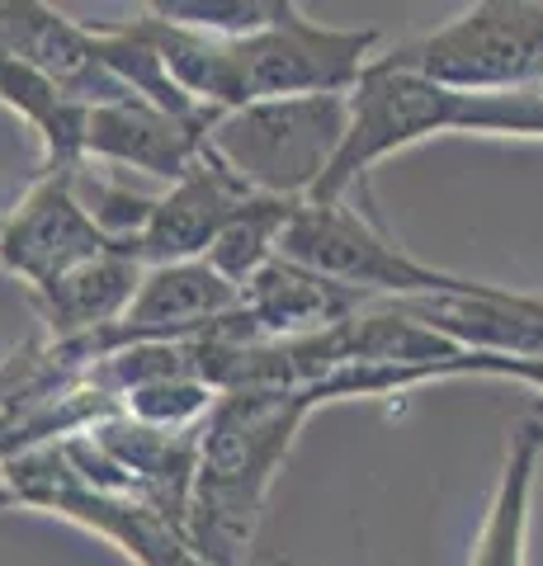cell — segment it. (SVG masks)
I'll use <instances>...</instances> for the list:
<instances>
[{
  "label": "cell",
  "instance_id": "6da1fadb",
  "mask_svg": "<svg viewBox=\"0 0 543 566\" xmlns=\"http://www.w3.org/2000/svg\"><path fill=\"white\" fill-rule=\"evenodd\" d=\"M147 43L161 52L170 81L213 114H232L265 99H307V95H349L364 66L378 57V29H331L307 20L303 6H284V14L247 39H203V33L133 14Z\"/></svg>",
  "mask_w": 543,
  "mask_h": 566
},
{
  "label": "cell",
  "instance_id": "7a4b0ae2",
  "mask_svg": "<svg viewBox=\"0 0 543 566\" xmlns=\"http://www.w3.org/2000/svg\"><path fill=\"white\" fill-rule=\"evenodd\" d=\"M322 406L317 387L222 392L199 420V453L185 501V547L199 566H241L303 420Z\"/></svg>",
  "mask_w": 543,
  "mask_h": 566
},
{
  "label": "cell",
  "instance_id": "3957f363",
  "mask_svg": "<svg viewBox=\"0 0 543 566\" xmlns=\"http://www.w3.org/2000/svg\"><path fill=\"white\" fill-rule=\"evenodd\" d=\"M349 99V128L331 161L326 180L312 189L307 203L355 199L369 170L388 161L393 151H407L426 137L445 133H482V137H543V91H453L435 85L388 62L364 66Z\"/></svg>",
  "mask_w": 543,
  "mask_h": 566
},
{
  "label": "cell",
  "instance_id": "277c9868",
  "mask_svg": "<svg viewBox=\"0 0 543 566\" xmlns=\"http://www.w3.org/2000/svg\"><path fill=\"white\" fill-rule=\"evenodd\" d=\"M345 128H349L345 95L265 99L218 114L203 137V151L247 193L303 203L326 180V170L345 142Z\"/></svg>",
  "mask_w": 543,
  "mask_h": 566
},
{
  "label": "cell",
  "instance_id": "5b68a950",
  "mask_svg": "<svg viewBox=\"0 0 543 566\" xmlns=\"http://www.w3.org/2000/svg\"><path fill=\"white\" fill-rule=\"evenodd\" d=\"M279 260H293L303 270L336 279L345 289H359L378 303H401V297H459V293H487L497 283H478L449 270L407 255L383 227L359 212L349 199L336 203H297L293 218L279 237Z\"/></svg>",
  "mask_w": 543,
  "mask_h": 566
},
{
  "label": "cell",
  "instance_id": "8992f818",
  "mask_svg": "<svg viewBox=\"0 0 543 566\" xmlns=\"http://www.w3.org/2000/svg\"><path fill=\"white\" fill-rule=\"evenodd\" d=\"M378 62L453 91H539L543 0H478L449 24L378 52Z\"/></svg>",
  "mask_w": 543,
  "mask_h": 566
},
{
  "label": "cell",
  "instance_id": "52a82bcc",
  "mask_svg": "<svg viewBox=\"0 0 543 566\" xmlns=\"http://www.w3.org/2000/svg\"><path fill=\"white\" fill-rule=\"evenodd\" d=\"M76 175L81 170H39L24 199L10 212H0V270L20 279L24 289H43V283L118 245L85 212Z\"/></svg>",
  "mask_w": 543,
  "mask_h": 566
},
{
  "label": "cell",
  "instance_id": "ba28073f",
  "mask_svg": "<svg viewBox=\"0 0 543 566\" xmlns=\"http://www.w3.org/2000/svg\"><path fill=\"white\" fill-rule=\"evenodd\" d=\"M237 297L241 293L227 279H218L203 260L152 264V270H143V283H137L128 312L109 331L76 345L85 349L91 364L128 345H185L208 335L227 312H237Z\"/></svg>",
  "mask_w": 543,
  "mask_h": 566
},
{
  "label": "cell",
  "instance_id": "9c48e42d",
  "mask_svg": "<svg viewBox=\"0 0 543 566\" xmlns=\"http://www.w3.org/2000/svg\"><path fill=\"white\" fill-rule=\"evenodd\" d=\"M378 297L345 289L336 279H322L293 260H270L237 297V312H227L208 335L222 340H303L349 322L355 312L374 307Z\"/></svg>",
  "mask_w": 543,
  "mask_h": 566
},
{
  "label": "cell",
  "instance_id": "30bf717a",
  "mask_svg": "<svg viewBox=\"0 0 543 566\" xmlns=\"http://www.w3.org/2000/svg\"><path fill=\"white\" fill-rule=\"evenodd\" d=\"M0 52L29 71H39L62 95L81 99L85 109L114 99H133L100 62L91 24L66 20L62 10L43 6V0H0Z\"/></svg>",
  "mask_w": 543,
  "mask_h": 566
},
{
  "label": "cell",
  "instance_id": "8fae6325",
  "mask_svg": "<svg viewBox=\"0 0 543 566\" xmlns=\"http://www.w3.org/2000/svg\"><path fill=\"white\" fill-rule=\"evenodd\" d=\"M213 118L218 114L175 118L143 99L95 104L85 114V166L104 161V166L143 170L152 180L175 185L203 156V137L213 128Z\"/></svg>",
  "mask_w": 543,
  "mask_h": 566
},
{
  "label": "cell",
  "instance_id": "7c38bea8",
  "mask_svg": "<svg viewBox=\"0 0 543 566\" xmlns=\"http://www.w3.org/2000/svg\"><path fill=\"white\" fill-rule=\"evenodd\" d=\"M247 199L251 193L203 151L199 161L161 193V199H152L143 232L128 241V251L143 270H152V264L203 260L208 245H213L218 232L227 227V218H232Z\"/></svg>",
  "mask_w": 543,
  "mask_h": 566
},
{
  "label": "cell",
  "instance_id": "4fadbf2b",
  "mask_svg": "<svg viewBox=\"0 0 543 566\" xmlns=\"http://www.w3.org/2000/svg\"><path fill=\"white\" fill-rule=\"evenodd\" d=\"M137 283H143V264L133 260L128 245H114V251L76 264V270H66L43 289H29V303L43 326L39 335L52 345L91 340L128 312Z\"/></svg>",
  "mask_w": 543,
  "mask_h": 566
},
{
  "label": "cell",
  "instance_id": "5bb4252c",
  "mask_svg": "<svg viewBox=\"0 0 543 566\" xmlns=\"http://www.w3.org/2000/svg\"><path fill=\"white\" fill-rule=\"evenodd\" d=\"M539 468H543V420L524 416L511 424L501 482L492 491V505H487L482 534L472 543V566H524V557H530V505H534Z\"/></svg>",
  "mask_w": 543,
  "mask_h": 566
},
{
  "label": "cell",
  "instance_id": "9a60e30c",
  "mask_svg": "<svg viewBox=\"0 0 543 566\" xmlns=\"http://www.w3.org/2000/svg\"><path fill=\"white\" fill-rule=\"evenodd\" d=\"M0 109L39 137V170H85V104L0 52Z\"/></svg>",
  "mask_w": 543,
  "mask_h": 566
},
{
  "label": "cell",
  "instance_id": "2e32d148",
  "mask_svg": "<svg viewBox=\"0 0 543 566\" xmlns=\"http://www.w3.org/2000/svg\"><path fill=\"white\" fill-rule=\"evenodd\" d=\"M293 208H297L293 199H265V193H251V199L241 203L232 218H227L218 241L208 245L203 264L241 293L279 255V237H284Z\"/></svg>",
  "mask_w": 543,
  "mask_h": 566
},
{
  "label": "cell",
  "instance_id": "e0dca14e",
  "mask_svg": "<svg viewBox=\"0 0 543 566\" xmlns=\"http://www.w3.org/2000/svg\"><path fill=\"white\" fill-rule=\"evenodd\" d=\"M284 6L289 0H152L143 10L175 29L232 43V39H247V33L270 29L284 14Z\"/></svg>",
  "mask_w": 543,
  "mask_h": 566
},
{
  "label": "cell",
  "instance_id": "ac0fdd59",
  "mask_svg": "<svg viewBox=\"0 0 543 566\" xmlns=\"http://www.w3.org/2000/svg\"><path fill=\"white\" fill-rule=\"evenodd\" d=\"M218 392L208 382H199L195 374H175L161 382H147L118 401V411L137 424H152V430H199V420L213 411Z\"/></svg>",
  "mask_w": 543,
  "mask_h": 566
},
{
  "label": "cell",
  "instance_id": "d6986e66",
  "mask_svg": "<svg viewBox=\"0 0 543 566\" xmlns=\"http://www.w3.org/2000/svg\"><path fill=\"white\" fill-rule=\"evenodd\" d=\"M511 378V382H524L543 392V359H505V354H459L440 368V378Z\"/></svg>",
  "mask_w": 543,
  "mask_h": 566
},
{
  "label": "cell",
  "instance_id": "ffe728a7",
  "mask_svg": "<svg viewBox=\"0 0 543 566\" xmlns=\"http://www.w3.org/2000/svg\"><path fill=\"white\" fill-rule=\"evenodd\" d=\"M0 510H14V501H10V491L0 486Z\"/></svg>",
  "mask_w": 543,
  "mask_h": 566
},
{
  "label": "cell",
  "instance_id": "44dd1931",
  "mask_svg": "<svg viewBox=\"0 0 543 566\" xmlns=\"http://www.w3.org/2000/svg\"><path fill=\"white\" fill-rule=\"evenodd\" d=\"M274 566H297V562H284V557H274Z\"/></svg>",
  "mask_w": 543,
  "mask_h": 566
}]
</instances>
